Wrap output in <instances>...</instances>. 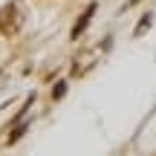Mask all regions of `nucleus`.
Returning a JSON list of instances; mask_svg holds the SVG:
<instances>
[{"label": "nucleus", "mask_w": 156, "mask_h": 156, "mask_svg": "<svg viewBox=\"0 0 156 156\" xmlns=\"http://www.w3.org/2000/svg\"><path fill=\"white\" fill-rule=\"evenodd\" d=\"M23 20H26V15H23L20 3H6L3 9H0V35L15 38L23 29Z\"/></svg>", "instance_id": "f257e3e1"}, {"label": "nucleus", "mask_w": 156, "mask_h": 156, "mask_svg": "<svg viewBox=\"0 0 156 156\" xmlns=\"http://www.w3.org/2000/svg\"><path fill=\"white\" fill-rule=\"evenodd\" d=\"M98 64V55H95V49H78L73 55V67H69V75L73 78H84L90 73V69Z\"/></svg>", "instance_id": "f03ea898"}, {"label": "nucleus", "mask_w": 156, "mask_h": 156, "mask_svg": "<svg viewBox=\"0 0 156 156\" xmlns=\"http://www.w3.org/2000/svg\"><path fill=\"white\" fill-rule=\"evenodd\" d=\"M95 12H98V3H90L87 9H84L81 15H78V20L73 23V32H69V38H73V41L84 35V29H87V26H90V20L95 17Z\"/></svg>", "instance_id": "7ed1b4c3"}, {"label": "nucleus", "mask_w": 156, "mask_h": 156, "mask_svg": "<svg viewBox=\"0 0 156 156\" xmlns=\"http://www.w3.org/2000/svg\"><path fill=\"white\" fill-rule=\"evenodd\" d=\"M15 124H17V127H15V130L9 133V145H15V142H17V139H20V136H23V133L29 130V122L23 124V119H20V122H15Z\"/></svg>", "instance_id": "20e7f679"}, {"label": "nucleus", "mask_w": 156, "mask_h": 156, "mask_svg": "<svg viewBox=\"0 0 156 156\" xmlns=\"http://www.w3.org/2000/svg\"><path fill=\"white\" fill-rule=\"evenodd\" d=\"M64 95H67V81H58L55 87H52V101H61Z\"/></svg>", "instance_id": "39448f33"}]
</instances>
